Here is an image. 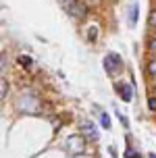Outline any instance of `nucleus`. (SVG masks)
Masks as SVG:
<instances>
[{
    "mask_svg": "<svg viewBox=\"0 0 156 158\" xmlns=\"http://www.w3.org/2000/svg\"><path fill=\"white\" fill-rule=\"evenodd\" d=\"M0 69H2V73L6 71V54L2 52V63H0Z\"/></svg>",
    "mask_w": 156,
    "mask_h": 158,
    "instance_id": "17",
    "label": "nucleus"
},
{
    "mask_svg": "<svg viewBox=\"0 0 156 158\" xmlns=\"http://www.w3.org/2000/svg\"><path fill=\"white\" fill-rule=\"evenodd\" d=\"M135 21H137V6H135V4H133L131 8H129V25H135Z\"/></svg>",
    "mask_w": 156,
    "mask_h": 158,
    "instance_id": "10",
    "label": "nucleus"
},
{
    "mask_svg": "<svg viewBox=\"0 0 156 158\" xmlns=\"http://www.w3.org/2000/svg\"><path fill=\"white\" fill-rule=\"evenodd\" d=\"M148 25L156 29V10H152V13L148 15Z\"/></svg>",
    "mask_w": 156,
    "mask_h": 158,
    "instance_id": "14",
    "label": "nucleus"
},
{
    "mask_svg": "<svg viewBox=\"0 0 156 158\" xmlns=\"http://www.w3.org/2000/svg\"><path fill=\"white\" fill-rule=\"evenodd\" d=\"M117 117H119V121L123 123V127H127V125H129V121H127V117H123L121 112H117Z\"/></svg>",
    "mask_w": 156,
    "mask_h": 158,
    "instance_id": "16",
    "label": "nucleus"
},
{
    "mask_svg": "<svg viewBox=\"0 0 156 158\" xmlns=\"http://www.w3.org/2000/svg\"><path fill=\"white\" fill-rule=\"evenodd\" d=\"M17 60H19V64H21L23 69H29L31 67V56H27V54H21Z\"/></svg>",
    "mask_w": 156,
    "mask_h": 158,
    "instance_id": "9",
    "label": "nucleus"
},
{
    "mask_svg": "<svg viewBox=\"0 0 156 158\" xmlns=\"http://www.w3.org/2000/svg\"><path fill=\"white\" fill-rule=\"evenodd\" d=\"M148 158H156V154H150V156H148Z\"/></svg>",
    "mask_w": 156,
    "mask_h": 158,
    "instance_id": "18",
    "label": "nucleus"
},
{
    "mask_svg": "<svg viewBox=\"0 0 156 158\" xmlns=\"http://www.w3.org/2000/svg\"><path fill=\"white\" fill-rule=\"evenodd\" d=\"M96 40H98V25H92V27L87 29V42L94 44Z\"/></svg>",
    "mask_w": 156,
    "mask_h": 158,
    "instance_id": "7",
    "label": "nucleus"
},
{
    "mask_svg": "<svg viewBox=\"0 0 156 158\" xmlns=\"http://www.w3.org/2000/svg\"><path fill=\"white\" fill-rule=\"evenodd\" d=\"M6 96H8V83H6V77H2L0 79V98L4 100Z\"/></svg>",
    "mask_w": 156,
    "mask_h": 158,
    "instance_id": "8",
    "label": "nucleus"
},
{
    "mask_svg": "<svg viewBox=\"0 0 156 158\" xmlns=\"http://www.w3.org/2000/svg\"><path fill=\"white\" fill-rule=\"evenodd\" d=\"M148 108L152 112H156V94L152 96V98H148Z\"/></svg>",
    "mask_w": 156,
    "mask_h": 158,
    "instance_id": "15",
    "label": "nucleus"
},
{
    "mask_svg": "<svg viewBox=\"0 0 156 158\" xmlns=\"http://www.w3.org/2000/svg\"><path fill=\"white\" fill-rule=\"evenodd\" d=\"M81 135H83L86 139H94V142L100 137L98 127L94 125V123H90V121H83V123H81Z\"/></svg>",
    "mask_w": 156,
    "mask_h": 158,
    "instance_id": "6",
    "label": "nucleus"
},
{
    "mask_svg": "<svg viewBox=\"0 0 156 158\" xmlns=\"http://www.w3.org/2000/svg\"><path fill=\"white\" fill-rule=\"evenodd\" d=\"M17 106L23 112H29V114H36L40 110V98L31 92H23V96L17 100Z\"/></svg>",
    "mask_w": 156,
    "mask_h": 158,
    "instance_id": "2",
    "label": "nucleus"
},
{
    "mask_svg": "<svg viewBox=\"0 0 156 158\" xmlns=\"http://www.w3.org/2000/svg\"><path fill=\"white\" fill-rule=\"evenodd\" d=\"M61 6L62 10L71 17V19H75V21H81V19H86L87 17V4H83L81 0H61Z\"/></svg>",
    "mask_w": 156,
    "mask_h": 158,
    "instance_id": "1",
    "label": "nucleus"
},
{
    "mask_svg": "<svg viewBox=\"0 0 156 158\" xmlns=\"http://www.w3.org/2000/svg\"><path fill=\"white\" fill-rule=\"evenodd\" d=\"M121 67H123V63H121V56L117 52H108L104 56V69L108 71V75H115Z\"/></svg>",
    "mask_w": 156,
    "mask_h": 158,
    "instance_id": "4",
    "label": "nucleus"
},
{
    "mask_svg": "<svg viewBox=\"0 0 156 158\" xmlns=\"http://www.w3.org/2000/svg\"><path fill=\"white\" fill-rule=\"evenodd\" d=\"M65 148H67V152L71 156H79V154L86 152V139L81 135H71L67 139V143H65Z\"/></svg>",
    "mask_w": 156,
    "mask_h": 158,
    "instance_id": "3",
    "label": "nucleus"
},
{
    "mask_svg": "<svg viewBox=\"0 0 156 158\" xmlns=\"http://www.w3.org/2000/svg\"><path fill=\"white\" fill-rule=\"evenodd\" d=\"M148 73L152 75V77H156V58H152L148 63Z\"/></svg>",
    "mask_w": 156,
    "mask_h": 158,
    "instance_id": "13",
    "label": "nucleus"
},
{
    "mask_svg": "<svg viewBox=\"0 0 156 158\" xmlns=\"http://www.w3.org/2000/svg\"><path fill=\"white\" fill-rule=\"evenodd\" d=\"M115 92L119 94V98H121L123 102H131V98H133V85L131 83L117 81V83H115Z\"/></svg>",
    "mask_w": 156,
    "mask_h": 158,
    "instance_id": "5",
    "label": "nucleus"
},
{
    "mask_svg": "<svg viewBox=\"0 0 156 158\" xmlns=\"http://www.w3.org/2000/svg\"><path fill=\"white\" fill-rule=\"evenodd\" d=\"M100 123H102L104 129H110V117L106 114V112H102V114H100Z\"/></svg>",
    "mask_w": 156,
    "mask_h": 158,
    "instance_id": "11",
    "label": "nucleus"
},
{
    "mask_svg": "<svg viewBox=\"0 0 156 158\" xmlns=\"http://www.w3.org/2000/svg\"><path fill=\"white\" fill-rule=\"evenodd\" d=\"M125 158H141V156H140V152H135L133 148H127L125 150Z\"/></svg>",
    "mask_w": 156,
    "mask_h": 158,
    "instance_id": "12",
    "label": "nucleus"
},
{
    "mask_svg": "<svg viewBox=\"0 0 156 158\" xmlns=\"http://www.w3.org/2000/svg\"><path fill=\"white\" fill-rule=\"evenodd\" d=\"M154 94H156V87H154Z\"/></svg>",
    "mask_w": 156,
    "mask_h": 158,
    "instance_id": "19",
    "label": "nucleus"
}]
</instances>
